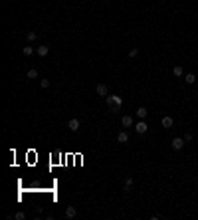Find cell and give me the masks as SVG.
<instances>
[{"label":"cell","mask_w":198,"mask_h":220,"mask_svg":"<svg viewBox=\"0 0 198 220\" xmlns=\"http://www.w3.org/2000/svg\"><path fill=\"white\" fill-rule=\"evenodd\" d=\"M107 103L109 105H113V111H119L123 105V99L119 95H107Z\"/></svg>","instance_id":"obj_1"},{"label":"cell","mask_w":198,"mask_h":220,"mask_svg":"<svg viewBox=\"0 0 198 220\" xmlns=\"http://www.w3.org/2000/svg\"><path fill=\"white\" fill-rule=\"evenodd\" d=\"M184 143H186V141H184V137H175L172 141H170V147L175 149V151H180V149L184 147Z\"/></svg>","instance_id":"obj_2"},{"label":"cell","mask_w":198,"mask_h":220,"mask_svg":"<svg viewBox=\"0 0 198 220\" xmlns=\"http://www.w3.org/2000/svg\"><path fill=\"white\" fill-rule=\"evenodd\" d=\"M135 131H137L139 135H145L147 131H149V125H147V121H145V119H139V123L135 125Z\"/></svg>","instance_id":"obj_3"},{"label":"cell","mask_w":198,"mask_h":220,"mask_svg":"<svg viewBox=\"0 0 198 220\" xmlns=\"http://www.w3.org/2000/svg\"><path fill=\"white\" fill-rule=\"evenodd\" d=\"M67 127H70V131H79V119H70L67 121Z\"/></svg>","instance_id":"obj_4"},{"label":"cell","mask_w":198,"mask_h":220,"mask_svg":"<svg viewBox=\"0 0 198 220\" xmlns=\"http://www.w3.org/2000/svg\"><path fill=\"white\" fill-rule=\"evenodd\" d=\"M160 123H162V127H165V129H170V127L175 125V121H172V117H169V115H166V117H162V121H160Z\"/></svg>","instance_id":"obj_5"},{"label":"cell","mask_w":198,"mask_h":220,"mask_svg":"<svg viewBox=\"0 0 198 220\" xmlns=\"http://www.w3.org/2000/svg\"><path fill=\"white\" fill-rule=\"evenodd\" d=\"M121 125H123V127H133V117H131V115H123Z\"/></svg>","instance_id":"obj_6"},{"label":"cell","mask_w":198,"mask_h":220,"mask_svg":"<svg viewBox=\"0 0 198 220\" xmlns=\"http://www.w3.org/2000/svg\"><path fill=\"white\" fill-rule=\"evenodd\" d=\"M76 216H77L76 206H67L66 208V218H76Z\"/></svg>","instance_id":"obj_7"},{"label":"cell","mask_w":198,"mask_h":220,"mask_svg":"<svg viewBox=\"0 0 198 220\" xmlns=\"http://www.w3.org/2000/svg\"><path fill=\"white\" fill-rule=\"evenodd\" d=\"M97 95L107 97V85H105V83H99V85H97Z\"/></svg>","instance_id":"obj_8"},{"label":"cell","mask_w":198,"mask_h":220,"mask_svg":"<svg viewBox=\"0 0 198 220\" xmlns=\"http://www.w3.org/2000/svg\"><path fill=\"white\" fill-rule=\"evenodd\" d=\"M117 141H119V143H127V141H129V133H127V131H121V133L117 135Z\"/></svg>","instance_id":"obj_9"},{"label":"cell","mask_w":198,"mask_h":220,"mask_svg":"<svg viewBox=\"0 0 198 220\" xmlns=\"http://www.w3.org/2000/svg\"><path fill=\"white\" fill-rule=\"evenodd\" d=\"M48 52H50V46H40L38 50H36V54H38V56H48Z\"/></svg>","instance_id":"obj_10"},{"label":"cell","mask_w":198,"mask_h":220,"mask_svg":"<svg viewBox=\"0 0 198 220\" xmlns=\"http://www.w3.org/2000/svg\"><path fill=\"white\" fill-rule=\"evenodd\" d=\"M184 79H186V83H188V85H192V83L196 82V76H194V73H186V76H184Z\"/></svg>","instance_id":"obj_11"},{"label":"cell","mask_w":198,"mask_h":220,"mask_svg":"<svg viewBox=\"0 0 198 220\" xmlns=\"http://www.w3.org/2000/svg\"><path fill=\"white\" fill-rule=\"evenodd\" d=\"M131 187H133V178H131V177H127V178H125V188H123V191L129 192V191H131Z\"/></svg>","instance_id":"obj_12"},{"label":"cell","mask_w":198,"mask_h":220,"mask_svg":"<svg viewBox=\"0 0 198 220\" xmlns=\"http://www.w3.org/2000/svg\"><path fill=\"white\" fill-rule=\"evenodd\" d=\"M147 113H149V111H147L145 107H139V109H137V117H139V119H145Z\"/></svg>","instance_id":"obj_13"},{"label":"cell","mask_w":198,"mask_h":220,"mask_svg":"<svg viewBox=\"0 0 198 220\" xmlns=\"http://www.w3.org/2000/svg\"><path fill=\"white\" fill-rule=\"evenodd\" d=\"M172 73H175V76H176V77H180V76H182V73H184V70H182V66H175V67H172Z\"/></svg>","instance_id":"obj_14"},{"label":"cell","mask_w":198,"mask_h":220,"mask_svg":"<svg viewBox=\"0 0 198 220\" xmlns=\"http://www.w3.org/2000/svg\"><path fill=\"white\" fill-rule=\"evenodd\" d=\"M36 77H38V70L30 67V70H28V79H36Z\"/></svg>","instance_id":"obj_15"},{"label":"cell","mask_w":198,"mask_h":220,"mask_svg":"<svg viewBox=\"0 0 198 220\" xmlns=\"http://www.w3.org/2000/svg\"><path fill=\"white\" fill-rule=\"evenodd\" d=\"M22 54H24V56H32V54H34V48H32V46H26V48L22 50Z\"/></svg>","instance_id":"obj_16"},{"label":"cell","mask_w":198,"mask_h":220,"mask_svg":"<svg viewBox=\"0 0 198 220\" xmlns=\"http://www.w3.org/2000/svg\"><path fill=\"white\" fill-rule=\"evenodd\" d=\"M26 38H28V42H34V40L38 38V34H36V32H28V34H26Z\"/></svg>","instance_id":"obj_17"},{"label":"cell","mask_w":198,"mask_h":220,"mask_svg":"<svg viewBox=\"0 0 198 220\" xmlns=\"http://www.w3.org/2000/svg\"><path fill=\"white\" fill-rule=\"evenodd\" d=\"M129 56H131V57H137L139 56V48H131V50H129Z\"/></svg>","instance_id":"obj_18"},{"label":"cell","mask_w":198,"mask_h":220,"mask_svg":"<svg viewBox=\"0 0 198 220\" xmlns=\"http://www.w3.org/2000/svg\"><path fill=\"white\" fill-rule=\"evenodd\" d=\"M192 139H194V135L190 133V131H188V133H186V135H184V141H186V143H190V141H192Z\"/></svg>","instance_id":"obj_19"},{"label":"cell","mask_w":198,"mask_h":220,"mask_svg":"<svg viewBox=\"0 0 198 220\" xmlns=\"http://www.w3.org/2000/svg\"><path fill=\"white\" fill-rule=\"evenodd\" d=\"M40 85L46 89V87H50V82H48V79H40Z\"/></svg>","instance_id":"obj_20"},{"label":"cell","mask_w":198,"mask_h":220,"mask_svg":"<svg viewBox=\"0 0 198 220\" xmlns=\"http://www.w3.org/2000/svg\"><path fill=\"white\" fill-rule=\"evenodd\" d=\"M14 218H16V220H24V218H26V214H24V212H16Z\"/></svg>","instance_id":"obj_21"}]
</instances>
